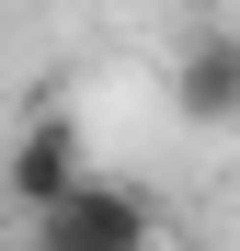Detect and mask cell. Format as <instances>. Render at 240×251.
<instances>
[{"label":"cell","instance_id":"cell-1","mask_svg":"<svg viewBox=\"0 0 240 251\" xmlns=\"http://www.w3.org/2000/svg\"><path fill=\"white\" fill-rule=\"evenodd\" d=\"M149 240H160L149 194L114 172H80L57 205H34V251H149Z\"/></svg>","mask_w":240,"mask_h":251},{"label":"cell","instance_id":"cell-2","mask_svg":"<svg viewBox=\"0 0 240 251\" xmlns=\"http://www.w3.org/2000/svg\"><path fill=\"white\" fill-rule=\"evenodd\" d=\"M80 172H92V149H80V126H69V114H34L23 137H12V160H0V194H12L23 217H34V205H57V194H69Z\"/></svg>","mask_w":240,"mask_h":251},{"label":"cell","instance_id":"cell-3","mask_svg":"<svg viewBox=\"0 0 240 251\" xmlns=\"http://www.w3.org/2000/svg\"><path fill=\"white\" fill-rule=\"evenodd\" d=\"M172 92L194 126H240V34H194L183 69H172Z\"/></svg>","mask_w":240,"mask_h":251}]
</instances>
